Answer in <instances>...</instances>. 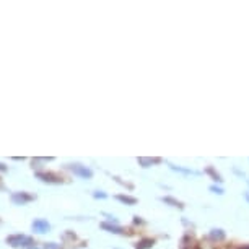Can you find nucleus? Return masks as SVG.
I'll use <instances>...</instances> for the list:
<instances>
[{"mask_svg":"<svg viewBox=\"0 0 249 249\" xmlns=\"http://www.w3.org/2000/svg\"><path fill=\"white\" fill-rule=\"evenodd\" d=\"M225 231L223 230H217V228H213L212 231H210V238L213 239V241H222V239H225Z\"/></svg>","mask_w":249,"mask_h":249,"instance_id":"nucleus-6","label":"nucleus"},{"mask_svg":"<svg viewBox=\"0 0 249 249\" xmlns=\"http://www.w3.org/2000/svg\"><path fill=\"white\" fill-rule=\"evenodd\" d=\"M7 243L12 244V246H15V248H20V246L31 248L33 239L30 236H26V234H13V236L7 238Z\"/></svg>","mask_w":249,"mask_h":249,"instance_id":"nucleus-2","label":"nucleus"},{"mask_svg":"<svg viewBox=\"0 0 249 249\" xmlns=\"http://www.w3.org/2000/svg\"><path fill=\"white\" fill-rule=\"evenodd\" d=\"M28 249H39V248H28Z\"/></svg>","mask_w":249,"mask_h":249,"instance_id":"nucleus-18","label":"nucleus"},{"mask_svg":"<svg viewBox=\"0 0 249 249\" xmlns=\"http://www.w3.org/2000/svg\"><path fill=\"white\" fill-rule=\"evenodd\" d=\"M246 200L249 202V194H246Z\"/></svg>","mask_w":249,"mask_h":249,"instance_id":"nucleus-17","label":"nucleus"},{"mask_svg":"<svg viewBox=\"0 0 249 249\" xmlns=\"http://www.w3.org/2000/svg\"><path fill=\"white\" fill-rule=\"evenodd\" d=\"M0 171H7V166H5V164L0 163Z\"/></svg>","mask_w":249,"mask_h":249,"instance_id":"nucleus-16","label":"nucleus"},{"mask_svg":"<svg viewBox=\"0 0 249 249\" xmlns=\"http://www.w3.org/2000/svg\"><path fill=\"white\" fill-rule=\"evenodd\" d=\"M33 199H35V197H33L31 194H26V192H15V194L12 196V200L15 202V204H20V205L26 204V202H30Z\"/></svg>","mask_w":249,"mask_h":249,"instance_id":"nucleus-4","label":"nucleus"},{"mask_svg":"<svg viewBox=\"0 0 249 249\" xmlns=\"http://www.w3.org/2000/svg\"><path fill=\"white\" fill-rule=\"evenodd\" d=\"M117 200L124 202V204H129V205H135L137 204V199H134V197H129V196H117Z\"/></svg>","mask_w":249,"mask_h":249,"instance_id":"nucleus-8","label":"nucleus"},{"mask_svg":"<svg viewBox=\"0 0 249 249\" xmlns=\"http://www.w3.org/2000/svg\"><path fill=\"white\" fill-rule=\"evenodd\" d=\"M33 231L35 233H39V234H43V233H48L49 230H51V225L48 220H44V218H36L35 222H33Z\"/></svg>","mask_w":249,"mask_h":249,"instance_id":"nucleus-3","label":"nucleus"},{"mask_svg":"<svg viewBox=\"0 0 249 249\" xmlns=\"http://www.w3.org/2000/svg\"><path fill=\"white\" fill-rule=\"evenodd\" d=\"M60 246L59 244H55V243H49V244H46V249H59Z\"/></svg>","mask_w":249,"mask_h":249,"instance_id":"nucleus-15","label":"nucleus"},{"mask_svg":"<svg viewBox=\"0 0 249 249\" xmlns=\"http://www.w3.org/2000/svg\"><path fill=\"white\" fill-rule=\"evenodd\" d=\"M37 178H39V179H43V181H46V182H54V184H59V182H62V178L54 176V175H46V173H37Z\"/></svg>","mask_w":249,"mask_h":249,"instance_id":"nucleus-5","label":"nucleus"},{"mask_svg":"<svg viewBox=\"0 0 249 249\" xmlns=\"http://www.w3.org/2000/svg\"><path fill=\"white\" fill-rule=\"evenodd\" d=\"M210 191H212L213 194H218V196L223 194V189H222V187H218V186H210Z\"/></svg>","mask_w":249,"mask_h":249,"instance_id":"nucleus-13","label":"nucleus"},{"mask_svg":"<svg viewBox=\"0 0 249 249\" xmlns=\"http://www.w3.org/2000/svg\"><path fill=\"white\" fill-rule=\"evenodd\" d=\"M93 197H95V199H106L107 194H105L103 191H96L95 194H93Z\"/></svg>","mask_w":249,"mask_h":249,"instance_id":"nucleus-14","label":"nucleus"},{"mask_svg":"<svg viewBox=\"0 0 249 249\" xmlns=\"http://www.w3.org/2000/svg\"><path fill=\"white\" fill-rule=\"evenodd\" d=\"M207 175H210V176H212V178H213V181H217V182H222V181H223V179H222V176H220L218 173H215L212 166H209V168H207Z\"/></svg>","mask_w":249,"mask_h":249,"instance_id":"nucleus-10","label":"nucleus"},{"mask_svg":"<svg viewBox=\"0 0 249 249\" xmlns=\"http://www.w3.org/2000/svg\"><path fill=\"white\" fill-rule=\"evenodd\" d=\"M101 227L105 230H107V231H111V233H122L121 227H112V225H107V223H103Z\"/></svg>","mask_w":249,"mask_h":249,"instance_id":"nucleus-11","label":"nucleus"},{"mask_svg":"<svg viewBox=\"0 0 249 249\" xmlns=\"http://www.w3.org/2000/svg\"><path fill=\"white\" fill-rule=\"evenodd\" d=\"M161 200H163V202H166V204H171L173 207H182V205H181V202H176L175 199H171V197H163Z\"/></svg>","mask_w":249,"mask_h":249,"instance_id":"nucleus-12","label":"nucleus"},{"mask_svg":"<svg viewBox=\"0 0 249 249\" xmlns=\"http://www.w3.org/2000/svg\"><path fill=\"white\" fill-rule=\"evenodd\" d=\"M241 249H249V246H248V248H241Z\"/></svg>","mask_w":249,"mask_h":249,"instance_id":"nucleus-19","label":"nucleus"},{"mask_svg":"<svg viewBox=\"0 0 249 249\" xmlns=\"http://www.w3.org/2000/svg\"><path fill=\"white\" fill-rule=\"evenodd\" d=\"M69 170L73 173L75 176L82 178V179H90L93 176V171L90 170L85 164H80V163H73V164H69Z\"/></svg>","mask_w":249,"mask_h":249,"instance_id":"nucleus-1","label":"nucleus"},{"mask_svg":"<svg viewBox=\"0 0 249 249\" xmlns=\"http://www.w3.org/2000/svg\"><path fill=\"white\" fill-rule=\"evenodd\" d=\"M153 246V239H142L140 243H137V248L135 249H150Z\"/></svg>","mask_w":249,"mask_h":249,"instance_id":"nucleus-9","label":"nucleus"},{"mask_svg":"<svg viewBox=\"0 0 249 249\" xmlns=\"http://www.w3.org/2000/svg\"><path fill=\"white\" fill-rule=\"evenodd\" d=\"M171 170L179 171V173H184V175H192V176H197V175H199V173L194 171V170H187V168H182V166H175V164H171Z\"/></svg>","mask_w":249,"mask_h":249,"instance_id":"nucleus-7","label":"nucleus"}]
</instances>
